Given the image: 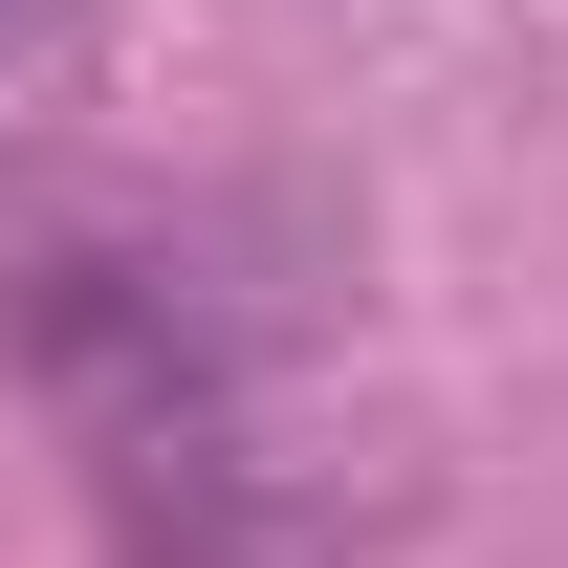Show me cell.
<instances>
[{
	"instance_id": "1",
	"label": "cell",
	"mask_w": 568,
	"mask_h": 568,
	"mask_svg": "<svg viewBox=\"0 0 568 568\" xmlns=\"http://www.w3.org/2000/svg\"><path fill=\"white\" fill-rule=\"evenodd\" d=\"M22 44H67V0H0V67H22Z\"/></svg>"
}]
</instances>
